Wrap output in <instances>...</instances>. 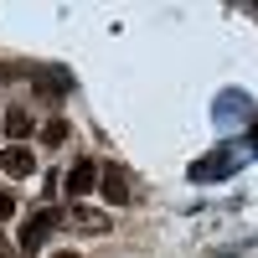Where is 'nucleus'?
I'll return each mask as SVG.
<instances>
[{
    "label": "nucleus",
    "instance_id": "423d86ee",
    "mask_svg": "<svg viewBox=\"0 0 258 258\" xmlns=\"http://www.w3.org/2000/svg\"><path fill=\"white\" fill-rule=\"evenodd\" d=\"M227 170H232V155L217 150V155H207V160L191 165V181H212V176H227Z\"/></svg>",
    "mask_w": 258,
    "mask_h": 258
},
{
    "label": "nucleus",
    "instance_id": "1a4fd4ad",
    "mask_svg": "<svg viewBox=\"0 0 258 258\" xmlns=\"http://www.w3.org/2000/svg\"><path fill=\"white\" fill-rule=\"evenodd\" d=\"M41 140H47V145H62V140H68V124H62V119H52L47 129H41Z\"/></svg>",
    "mask_w": 258,
    "mask_h": 258
},
{
    "label": "nucleus",
    "instance_id": "39448f33",
    "mask_svg": "<svg viewBox=\"0 0 258 258\" xmlns=\"http://www.w3.org/2000/svg\"><path fill=\"white\" fill-rule=\"evenodd\" d=\"M68 217H73V227H78V232H88V238L109 232V217H103V212H93V207H73Z\"/></svg>",
    "mask_w": 258,
    "mask_h": 258
},
{
    "label": "nucleus",
    "instance_id": "20e7f679",
    "mask_svg": "<svg viewBox=\"0 0 258 258\" xmlns=\"http://www.w3.org/2000/svg\"><path fill=\"white\" fill-rule=\"evenodd\" d=\"M68 191H73V197H88V191H98V165H93V160H78V165L68 170Z\"/></svg>",
    "mask_w": 258,
    "mask_h": 258
},
{
    "label": "nucleus",
    "instance_id": "0eeeda50",
    "mask_svg": "<svg viewBox=\"0 0 258 258\" xmlns=\"http://www.w3.org/2000/svg\"><path fill=\"white\" fill-rule=\"evenodd\" d=\"M0 124H6V135H16V140H21V135H31V114H26V109L0 114Z\"/></svg>",
    "mask_w": 258,
    "mask_h": 258
},
{
    "label": "nucleus",
    "instance_id": "6e6552de",
    "mask_svg": "<svg viewBox=\"0 0 258 258\" xmlns=\"http://www.w3.org/2000/svg\"><path fill=\"white\" fill-rule=\"evenodd\" d=\"M68 88V78H57V73H36V93L41 98H52V93H62Z\"/></svg>",
    "mask_w": 258,
    "mask_h": 258
},
{
    "label": "nucleus",
    "instance_id": "f03ea898",
    "mask_svg": "<svg viewBox=\"0 0 258 258\" xmlns=\"http://www.w3.org/2000/svg\"><path fill=\"white\" fill-rule=\"evenodd\" d=\"M98 191H103L114 207H129V202H135V191H129V170H124V165H98Z\"/></svg>",
    "mask_w": 258,
    "mask_h": 258
},
{
    "label": "nucleus",
    "instance_id": "f8f14e48",
    "mask_svg": "<svg viewBox=\"0 0 258 258\" xmlns=\"http://www.w3.org/2000/svg\"><path fill=\"white\" fill-rule=\"evenodd\" d=\"M52 258H78V253H52Z\"/></svg>",
    "mask_w": 258,
    "mask_h": 258
},
{
    "label": "nucleus",
    "instance_id": "f257e3e1",
    "mask_svg": "<svg viewBox=\"0 0 258 258\" xmlns=\"http://www.w3.org/2000/svg\"><path fill=\"white\" fill-rule=\"evenodd\" d=\"M57 222H62V212H52V207L36 212V217H26V227H21V253H36V248L57 232Z\"/></svg>",
    "mask_w": 258,
    "mask_h": 258
},
{
    "label": "nucleus",
    "instance_id": "4468645a",
    "mask_svg": "<svg viewBox=\"0 0 258 258\" xmlns=\"http://www.w3.org/2000/svg\"><path fill=\"white\" fill-rule=\"evenodd\" d=\"M0 258H6V253H0Z\"/></svg>",
    "mask_w": 258,
    "mask_h": 258
},
{
    "label": "nucleus",
    "instance_id": "9d476101",
    "mask_svg": "<svg viewBox=\"0 0 258 258\" xmlns=\"http://www.w3.org/2000/svg\"><path fill=\"white\" fill-rule=\"evenodd\" d=\"M11 217H16V197L0 186V222H11Z\"/></svg>",
    "mask_w": 258,
    "mask_h": 258
},
{
    "label": "nucleus",
    "instance_id": "7ed1b4c3",
    "mask_svg": "<svg viewBox=\"0 0 258 258\" xmlns=\"http://www.w3.org/2000/svg\"><path fill=\"white\" fill-rule=\"evenodd\" d=\"M0 170L16 176V181H26L31 170H36V155H31L26 145H6V150H0Z\"/></svg>",
    "mask_w": 258,
    "mask_h": 258
},
{
    "label": "nucleus",
    "instance_id": "9b49d317",
    "mask_svg": "<svg viewBox=\"0 0 258 258\" xmlns=\"http://www.w3.org/2000/svg\"><path fill=\"white\" fill-rule=\"evenodd\" d=\"M6 78H11V68H0V83H6Z\"/></svg>",
    "mask_w": 258,
    "mask_h": 258
},
{
    "label": "nucleus",
    "instance_id": "ddd939ff",
    "mask_svg": "<svg viewBox=\"0 0 258 258\" xmlns=\"http://www.w3.org/2000/svg\"><path fill=\"white\" fill-rule=\"evenodd\" d=\"M0 253H6V248H0Z\"/></svg>",
    "mask_w": 258,
    "mask_h": 258
}]
</instances>
